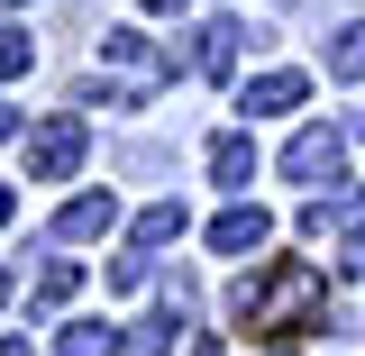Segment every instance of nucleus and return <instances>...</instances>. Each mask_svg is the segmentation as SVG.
Wrapping results in <instances>:
<instances>
[{
	"label": "nucleus",
	"instance_id": "9d476101",
	"mask_svg": "<svg viewBox=\"0 0 365 356\" xmlns=\"http://www.w3.org/2000/svg\"><path fill=\"white\" fill-rule=\"evenodd\" d=\"M210 183H220V192H247V183H256V146H247V128L210 137Z\"/></svg>",
	"mask_w": 365,
	"mask_h": 356
},
{
	"label": "nucleus",
	"instance_id": "2eb2a0df",
	"mask_svg": "<svg viewBox=\"0 0 365 356\" xmlns=\"http://www.w3.org/2000/svg\"><path fill=\"white\" fill-rule=\"evenodd\" d=\"M28 64H37V46L19 37V28H0V83H19V73H28Z\"/></svg>",
	"mask_w": 365,
	"mask_h": 356
},
{
	"label": "nucleus",
	"instance_id": "1a4fd4ad",
	"mask_svg": "<svg viewBox=\"0 0 365 356\" xmlns=\"http://www.w3.org/2000/svg\"><path fill=\"white\" fill-rule=\"evenodd\" d=\"M110 220H119V201H110V192H73V201L55 210V238H73V247H83V238H110Z\"/></svg>",
	"mask_w": 365,
	"mask_h": 356
},
{
	"label": "nucleus",
	"instance_id": "5701e85b",
	"mask_svg": "<svg viewBox=\"0 0 365 356\" xmlns=\"http://www.w3.org/2000/svg\"><path fill=\"white\" fill-rule=\"evenodd\" d=\"M0 311H9V265H0Z\"/></svg>",
	"mask_w": 365,
	"mask_h": 356
},
{
	"label": "nucleus",
	"instance_id": "f257e3e1",
	"mask_svg": "<svg viewBox=\"0 0 365 356\" xmlns=\"http://www.w3.org/2000/svg\"><path fill=\"white\" fill-rule=\"evenodd\" d=\"M174 73H182V55H165V46L137 37V28H110V37H101V83L91 91H101V110H146Z\"/></svg>",
	"mask_w": 365,
	"mask_h": 356
},
{
	"label": "nucleus",
	"instance_id": "39448f33",
	"mask_svg": "<svg viewBox=\"0 0 365 356\" xmlns=\"http://www.w3.org/2000/svg\"><path fill=\"white\" fill-rule=\"evenodd\" d=\"M265 238H274V220L256 210V201H247V192H237V201H228L220 220H210V256H256Z\"/></svg>",
	"mask_w": 365,
	"mask_h": 356
},
{
	"label": "nucleus",
	"instance_id": "4be33fe9",
	"mask_svg": "<svg viewBox=\"0 0 365 356\" xmlns=\"http://www.w3.org/2000/svg\"><path fill=\"white\" fill-rule=\"evenodd\" d=\"M137 9H182V0H137Z\"/></svg>",
	"mask_w": 365,
	"mask_h": 356
},
{
	"label": "nucleus",
	"instance_id": "6e6552de",
	"mask_svg": "<svg viewBox=\"0 0 365 356\" xmlns=\"http://www.w3.org/2000/svg\"><path fill=\"white\" fill-rule=\"evenodd\" d=\"M356 220H365V201H356V192H329V183H319L311 201H302V238H311V247H319V238H347Z\"/></svg>",
	"mask_w": 365,
	"mask_h": 356
},
{
	"label": "nucleus",
	"instance_id": "7ed1b4c3",
	"mask_svg": "<svg viewBox=\"0 0 365 356\" xmlns=\"http://www.w3.org/2000/svg\"><path fill=\"white\" fill-rule=\"evenodd\" d=\"M83 156H91L83 110H55V119H37V128H28V183H64Z\"/></svg>",
	"mask_w": 365,
	"mask_h": 356
},
{
	"label": "nucleus",
	"instance_id": "f8f14e48",
	"mask_svg": "<svg viewBox=\"0 0 365 356\" xmlns=\"http://www.w3.org/2000/svg\"><path fill=\"white\" fill-rule=\"evenodd\" d=\"M319 64H329L338 83H365V28H338V37H329V55H319Z\"/></svg>",
	"mask_w": 365,
	"mask_h": 356
},
{
	"label": "nucleus",
	"instance_id": "412c9836",
	"mask_svg": "<svg viewBox=\"0 0 365 356\" xmlns=\"http://www.w3.org/2000/svg\"><path fill=\"white\" fill-rule=\"evenodd\" d=\"M0 356H28V338H0Z\"/></svg>",
	"mask_w": 365,
	"mask_h": 356
},
{
	"label": "nucleus",
	"instance_id": "f3484780",
	"mask_svg": "<svg viewBox=\"0 0 365 356\" xmlns=\"http://www.w3.org/2000/svg\"><path fill=\"white\" fill-rule=\"evenodd\" d=\"M338 265H347V274H365V220L347 228V238H338Z\"/></svg>",
	"mask_w": 365,
	"mask_h": 356
},
{
	"label": "nucleus",
	"instance_id": "20e7f679",
	"mask_svg": "<svg viewBox=\"0 0 365 356\" xmlns=\"http://www.w3.org/2000/svg\"><path fill=\"white\" fill-rule=\"evenodd\" d=\"M338 165H347V128H302L283 146V174L292 183H338Z\"/></svg>",
	"mask_w": 365,
	"mask_h": 356
},
{
	"label": "nucleus",
	"instance_id": "a211bd4d",
	"mask_svg": "<svg viewBox=\"0 0 365 356\" xmlns=\"http://www.w3.org/2000/svg\"><path fill=\"white\" fill-rule=\"evenodd\" d=\"M182 356H228V347H220V338H192V347H182Z\"/></svg>",
	"mask_w": 365,
	"mask_h": 356
},
{
	"label": "nucleus",
	"instance_id": "dca6fc26",
	"mask_svg": "<svg viewBox=\"0 0 365 356\" xmlns=\"http://www.w3.org/2000/svg\"><path fill=\"white\" fill-rule=\"evenodd\" d=\"M110 293H146V247H137V256H119V265H110Z\"/></svg>",
	"mask_w": 365,
	"mask_h": 356
},
{
	"label": "nucleus",
	"instance_id": "b1692460",
	"mask_svg": "<svg viewBox=\"0 0 365 356\" xmlns=\"http://www.w3.org/2000/svg\"><path fill=\"white\" fill-rule=\"evenodd\" d=\"M0 9H19V0H0Z\"/></svg>",
	"mask_w": 365,
	"mask_h": 356
},
{
	"label": "nucleus",
	"instance_id": "9b49d317",
	"mask_svg": "<svg viewBox=\"0 0 365 356\" xmlns=\"http://www.w3.org/2000/svg\"><path fill=\"white\" fill-rule=\"evenodd\" d=\"M137 247H146V256H155V247H174L182 238V201H146V210H137V228H128Z\"/></svg>",
	"mask_w": 365,
	"mask_h": 356
},
{
	"label": "nucleus",
	"instance_id": "6ab92c4d",
	"mask_svg": "<svg viewBox=\"0 0 365 356\" xmlns=\"http://www.w3.org/2000/svg\"><path fill=\"white\" fill-rule=\"evenodd\" d=\"M9 210H19V192H9V183H0V228H9Z\"/></svg>",
	"mask_w": 365,
	"mask_h": 356
},
{
	"label": "nucleus",
	"instance_id": "aec40b11",
	"mask_svg": "<svg viewBox=\"0 0 365 356\" xmlns=\"http://www.w3.org/2000/svg\"><path fill=\"white\" fill-rule=\"evenodd\" d=\"M0 137H19V110H9V101H0Z\"/></svg>",
	"mask_w": 365,
	"mask_h": 356
},
{
	"label": "nucleus",
	"instance_id": "4468645a",
	"mask_svg": "<svg viewBox=\"0 0 365 356\" xmlns=\"http://www.w3.org/2000/svg\"><path fill=\"white\" fill-rule=\"evenodd\" d=\"M64 356H119V329H101V320H73V329H64Z\"/></svg>",
	"mask_w": 365,
	"mask_h": 356
},
{
	"label": "nucleus",
	"instance_id": "f03ea898",
	"mask_svg": "<svg viewBox=\"0 0 365 356\" xmlns=\"http://www.w3.org/2000/svg\"><path fill=\"white\" fill-rule=\"evenodd\" d=\"M228 311L247 320V329H302L319 311V274L311 265H265V274H247L228 293Z\"/></svg>",
	"mask_w": 365,
	"mask_h": 356
},
{
	"label": "nucleus",
	"instance_id": "ddd939ff",
	"mask_svg": "<svg viewBox=\"0 0 365 356\" xmlns=\"http://www.w3.org/2000/svg\"><path fill=\"white\" fill-rule=\"evenodd\" d=\"M73 283H83V265H73V256H55V265H37V311H55V302H73Z\"/></svg>",
	"mask_w": 365,
	"mask_h": 356
},
{
	"label": "nucleus",
	"instance_id": "423d86ee",
	"mask_svg": "<svg viewBox=\"0 0 365 356\" xmlns=\"http://www.w3.org/2000/svg\"><path fill=\"white\" fill-rule=\"evenodd\" d=\"M237 46H247V28H237V19H210V28H192V46H182V73H210V83H220L228 64H237Z\"/></svg>",
	"mask_w": 365,
	"mask_h": 356
},
{
	"label": "nucleus",
	"instance_id": "0eeeda50",
	"mask_svg": "<svg viewBox=\"0 0 365 356\" xmlns=\"http://www.w3.org/2000/svg\"><path fill=\"white\" fill-rule=\"evenodd\" d=\"M302 73H292V64H274V73H256V83H237V110H247V119H283V110H302Z\"/></svg>",
	"mask_w": 365,
	"mask_h": 356
}]
</instances>
